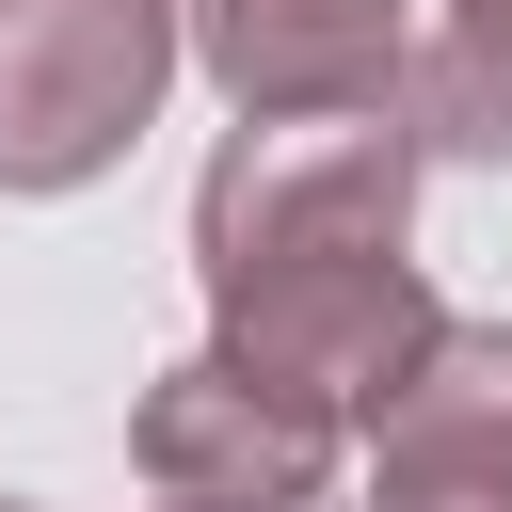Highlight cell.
Instances as JSON below:
<instances>
[{
  "mask_svg": "<svg viewBox=\"0 0 512 512\" xmlns=\"http://www.w3.org/2000/svg\"><path fill=\"white\" fill-rule=\"evenodd\" d=\"M416 144L432 160H512V0H432V32H416Z\"/></svg>",
  "mask_w": 512,
  "mask_h": 512,
  "instance_id": "7",
  "label": "cell"
},
{
  "mask_svg": "<svg viewBox=\"0 0 512 512\" xmlns=\"http://www.w3.org/2000/svg\"><path fill=\"white\" fill-rule=\"evenodd\" d=\"M160 512H192V496H160Z\"/></svg>",
  "mask_w": 512,
  "mask_h": 512,
  "instance_id": "8",
  "label": "cell"
},
{
  "mask_svg": "<svg viewBox=\"0 0 512 512\" xmlns=\"http://www.w3.org/2000/svg\"><path fill=\"white\" fill-rule=\"evenodd\" d=\"M368 512H512V320H448L368 416Z\"/></svg>",
  "mask_w": 512,
  "mask_h": 512,
  "instance_id": "6",
  "label": "cell"
},
{
  "mask_svg": "<svg viewBox=\"0 0 512 512\" xmlns=\"http://www.w3.org/2000/svg\"><path fill=\"white\" fill-rule=\"evenodd\" d=\"M0 512H16V496H0Z\"/></svg>",
  "mask_w": 512,
  "mask_h": 512,
  "instance_id": "9",
  "label": "cell"
},
{
  "mask_svg": "<svg viewBox=\"0 0 512 512\" xmlns=\"http://www.w3.org/2000/svg\"><path fill=\"white\" fill-rule=\"evenodd\" d=\"M176 64V0H0V192H96L160 128Z\"/></svg>",
  "mask_w": 512,
  "mask_h": 512,
  "instance_id": "2",
  "label": "cell"
},
{
  "mask_svg": "<svg viewBox=\"0 0 512 512\" xmlns=\"http://www.w3.org/2000/svg\"><path fill=\"white\" fill-rule=\"evenodd\" d=\"M336 448H352L336 416L272 400V384L224 368V352H176V368L128 400V464H144L160 496H192V512H320Z\"/></svg>",
  "mask_w": 512,
  "mask_h": 512,
  "instance_id": "5",
  "label": "cell"
},
{
  "mask_svg": "<svg viewBox=\"0 0 512 512\" xmlns=\"http://www.w3.org/2000/svg\"><path fill=\"white\" fill-rule=\"evenodd\" d=\"M416 112H304V128H224V160L192 176V272L208 304L272 288V272H336V256H416Z\"/></svg>",
  "mask_w": 512,
  "mask_h": 512,
  "instance_id": "1",
  "label": "cell"
},
{
  "mask_svg": "<svg viewBox=\"0 0 512 512\" xmlns=\"http://www.w3.org/2000/svg\"><path fill=\"white\" fill-rule=\"evenodd\" d=\"M192 64L224 80L240 128L304 112H416V0H176Z\"/></svg>",
  "mask_w": 512,
  "mask_h": 512,
  "instance_id": "4",
  "label": "cell"
},
{
  "mask_svg": "<svg viewBox=\"0 0 512 512\" xmlns=\"http://www.w3.org/2000/svg\"><path fill=\"white\" fill-rule=\"evenodd\" d=\"M432 336H448V304H432L416 256H336V272H272V288H240V304H208V352L256 368L272 400L336 416V432H368Z\"/></svg>",
  "mask_w": 512,
  "mask_h": 512,
  "instance_id": "3",
  "label": "cell"
}]
</instances>
